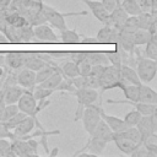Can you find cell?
Segmentation results:
<instances>
[{"mask_svg":"<svg viewBox=\"0 0 157 157\" xmlns=\"http://www.w3.org/2000/svg\"><path fill=\"white\" fill-rule=\"evenodd\" d=\"M98 82L101 88L99 93H103L104 91L112 90V88H120L124 85L120 76V67L114 66L112 64L105 65L102 75L98 77Z\"/></svg>","mask_w":157,"mask_h":157,"instance_id":"6da1fadb","label":"cell"},{"mask_svg":"<svg viewBox=\"0 0 157 157\" xmlns=\"http://www.w3.org/2000/svg\"><path fill=\"white\" fill-rule=\"evenodd\" d=\"M42 12L45 17V21L50 23V26L55 27L56 29H64L66 28V23H65V17L67 16H85L87 15V11H78V12H59L56 9L42 2Z\"/></svg>","mask_w":157,"mask_h":157,"instance_id":"7a4b0ae2","label":"cell"},{"mask_svg":"<svg viewBox=\"0 0 157 157\" xmlns=\"http://www.w3.org/2000/svg\"><path fill=\"white\" fill-rule=\"evenodd\" d=\"M134 53L137 54V60H136L135 65H136V74L140 78V81L142 83L151 82L155 78L156 72H157V61L148 59L146 56H141L139 54V50H136V47H135Z\"/></svg>","mask_w":157,"mask_h":157,"instance_id":"3957f363","label":"cell"},{"mask_svg":"<svg viewBox=\"0 0 157 157\" xmlns=\"http://www.w3.org/2000/svg\"><path fill=\"white\" fill-rule=\"evenodd\" d=\"M71 94H74L77 98V108L75 112V118L74 120L77 121L81 118L82 110L86 105L94 103L98 97H99V92L94 88H88V87H81V88H75Z\"/></svg>","mask_w":157,"mask_h":157,"instance_id":"277c9868","label":"cell"},{"mask_svg":"<svg viewBox=\"0 0 157 157\" xmlns=\"http://www.w3.org/2000/svg\"><path fill=\"white\" fill-rule=\"evenodd\" d=\"M99 104H88L83 108L82 110V114H81V120H82V124H83V128H85V131L87 134H91L93 131V129L96 128V125L98 124V121L101 120V115H99V112H101V108H102V93H99Z\"/></svg>","mask_w":157,"mask_h":157,"instance_id":"5b68a950","label":"cell"},{"mask_svg":"<svg viewBox=\"0 0 157 157\" xmlns=\"http://www.w3.org/2000/svg\"><path fill=\"white\" fill-rule=\"evenodd\" d=\"M137 130L141 134V139L142 141L146 140L147 137H150L151 135L156 134V129H157V117L156 113L151 114V115H141L139 123L136 124Z\"/></svg>","mask_w":157,"mask_h":157,"instance_id":"8992f818","label":"cell"},{"mask_svg":"<svg viewBox=\"0 0 157 157\" xmlns=\"http://www.w3.org/2000/svg\"><path fill=\"white\" fill-rule=\"evenodd\" d=\"M33 34H34V38L42 43H58L59 42V37L54 33L52 26H48L45 23L33 26Z\"/></svg>","mask_w":157,"mask_h":157,"instance_id":"52a82bcc","label":"cell"},{"mask_svg":"<svg viewBox=\"0 0 157 157\" xmlns=\"http://www.w3.org/2000/svg\"><path fill=\"white\" fill-rule=\"evenodd\" d=\"M107 103H125V104H130L132 105L137 112H140L141 115H151L155 114L157 110V104H152V103H144V102H132V101H128V99H107Z\"/></svg>","mask_w":157,"mask_h":157,"instance_id":"ba28073f","label":"cell"},{"mask_svg":"<svg viewBox=\"0 0 157 157\" xmlns=\"http://www.w3.org/2000/svg\"><path fill=\"white\" fill-rule=\"evenodd\" d=\"M16 80H17V85L23 87L25 90L32 91L33 87L36 86V71L27 67H22L17 71Z\"/></svg>","mask_w":157,"mask_h":157,"instance_id":"9c48e42d","label":"cell"},{"mask_svg":"<svg viewBox=\"0 0 157 157\" xmlns=\"http://www.w3.org/2000/svg\"><path fill=\"white\" fill-rule=\"evenodd\" d=\"M112 141L115 144V146L118 147V150L120 152H123L124 155H129V156H131V153L139 147L137 144L132 142L131 140H129L128 137L121 135L120 132H114Z\"/></svg>","mask_w":157,"mask_h":157,"instance_id":"30bf717a","label":"cell"},{"mask_svg":"<svg viewBox=\"0 0 157 157\" xmlns=\"http://www.w3.org/2000/svg\"><path fill=\"white\" fill-rule=\"evenodd\" d=\"M128 16H129V15L126 13V11L121 7L120 4H118V5L114 7V10H112V11L109 12L108 21H107V23H104V25H109V26H112V27H114V28H117V29H120V28L123 27L125 20L128 18Z\"/></svg>","mask_w":157,"mask_h":157,"instance_id":"8fae6325","label":"cell"},{"mask_svg":"<svg viewBox=\"0 0 157 157\" xmlns=\"http://www.w3.org/2000/svg\"><path fill=\"white\" fill-rule=\"evenodd\" d=\"M92 12V15L102 23H107L108 17H109V12L103 7L102 2L98 0H81Z\"/></svg>","mask_w":157,"mask_h":157,"instance_id":"7c38bea8","label":"cell"},{"mask_svg":"<svg viewBox=\"0 0 157 157\" xmlns=\"http://www.w3.org/2000/svg\"><path fill=\"white\" fill-rule=\"evenodd\" d=\"M118 36H119V29L109 26V25H104L97 33L96 38L98 43H113L117 44L118 43Z\"/></svg>","mask_w":157,"mask_h":157,"instance_id":"4fadbf2b","label":"cell"},{"mask_svg":"<svg viewBox=\"0 0 157 157\" xmlns=\"http://www.w3.org/2000/svg\"><path fill=\"white\" fill-rule=\"evenodd\" d=\"M5 65L12 70H20L25 66V52H9L4 54Z\"/></svg>","mask_w":157,"mask_h":157,"instance_id":"5bb4252c","label":"cell"},{"mask_svg":"<svg viewBox=\"0 0 157 157\" xmlns=\"http://www.w3.org/2000/svg\"><path fill=\"white\" fill-rule=\"evenodd\" d=\"M99 115H101V119L108 125V128L113 131V132H120L123 131L124 129H126L128 126L125 125V123L123 121L121 118H118V117H114V115H110V114H107L103 109V107L101 108V112H99Z\"/></svg>","mask_w":157,"mask_h":157,"instance_id":"9a60e30c","label":"cell"},{"mask_svg":"<svg viewBox=\"0 0 157 157\" xmlns=\"http://www.w3.org/2000/svg\"><path fill=\"white\" fill-rule=\"evenodd\" d=\"M11 150L15 156H37L32 150L28 140L26 139H12L11 140Z\"/></svg>","mask_w":157,"mask_h":157,"instance_id":"2e32d148","label":"cell"},{"mask_svg":"<svg viewBox=\"0 0 157 157\" xmlns=\"http://www.w3.org/2000/svg\"><path fill=\"white\" fill-rule=\"evenodd\" d=\"M25 92V88L21 87L20 85L15 83V85H10L2 88V98L5 104H13L17 103L18 98L21 97V94Z\"/></svg>","mask_w":157,"mask_h":157,"instance_id":"e0dca14e","label":"cell"},{"mask_svg":"<svg viewBox=\"0 0 157 157\" xmlns=\"http://www.w3.org/2000/svg\"><path fill=\"white\" fill-rule=\"evenodd\" d=\"M117 44L129 54V58H131L134 55L135 44H134V39H132V33L119 29V36H118V43Z\"/></svg>","mask_w":157,"mask_h":157,"instance_id":"ac0fdd59","label":"cell"},{"mask_svg":"<svg viewBox=\"0 0 157 157\" xmlns=\"http://www.w3.org/2000/svg\"><path fill=\"white\" fill-rule=\"evenodd\" d=\"M34 126H36L34 119H33L32 117H29V115H26V117L12 129L13 137H21V136H25V135L29 134Z\"/></svg>","mask_w":157,"mask_h":157,"instance_id":"d6986e66","label":"cell"},{"mask_svg":"<svg viewBox=\"0 0 157 157\" xmlns=\"http://www.w3.org/2000/svg\"><path fill=\"white\" fill-rule=\"evenodd\" d=\"M48 63L44 61L38 52H25V66L23 67H27V69H31L33 71H37L39 70L40 67H43L44 65H47Z\"/></svg>","mask_w":157,"mask_h":157,"instance_id":"ffe728a7","label":"cell"},{"mask_svg":"<svg viewBox=\"0 0 157 157\" xmlns=\"http://www.w3.org/2000/svg\"><path fill=\"white\" fill-rule=\"evenodd\" d=\"M120 76L124 83H132V85H140L142 83L136 74V70L128 64H121L120 65Z\"/></svg>","mask_w":157,"mask_h":157,"instance_id":"44dd1931","label":"cell"},{"mask_svg":"<svg viewBox=\"0 0 157 157\" xmlns=\"http://www.w3.org/2000/svg\"><path fill=\"white\" fill-rule=\"evenodd\" d=\"M139 102L157 104V93L150 86L141 83L139 86Z\"/></svg>","mask_w":157,"mask_h":157,"instance_id":"7402d4cb","label":"cell"},{"mask_svg":"<svg viewBox=\"0 0 157 157\" xmlns=\"http://www.w3.org/2000/svg\"><path fill=\"white\" fill-rule=\"evenodd\" d=\"M113 131L108 128V125L101 119L99 121H98V124L96 125V128L93 129V131L91 132V134H88V135H94V136H98V137H101V139H104L105 141H108V142H112V139H113Z\"/></svg>","mask_w":157,"mask_h":157,"instance_id":"603a6c76","label":"cell"},{"mask_svg":"<svg viewBox=\"0 0 157 157\" xmlns=\"http://www.w3.org/2000/svg\"><path fill=\"white\" fill-rule=\"evenodd\" d=\"M61 80H63V74H61V71H60V69H59V70L54 71L48 78H45L44 81H42V82L38 83V85H39L40 87L49 88V90H53V91L55 92V90H56V87L59 86V83L61 82Z\"/></svg>","mask_w":157,"mask_h":157,"instance_id":"cb8c5ba5","label":"cell"},{"mask_svg":"<svg viewBox=\"0 0 157 157\" xmlns=\"http://www.w3.org/2000/svg\"><path fill=\"white\" fill-rule=\"evenodd\" d=\"M86 61L91 65H108V58L103 52H86Z\"/></svg>","mask_w":157,"mask_h":157,"instance_id":"d4e9b609","label":"cell"},{"mask_svg":"<svg viewBox=\"0 0 157 157\" xmlns=\"http://www.w3.org/2000/svg\"><path fill=\"white\" fill-rule=\"evenodd\" d=\"M59 69H60L59 64H55V65H53V64H47V65H44L43 67H40L39 70H37V71H36V85H38V83H40L42 81H44L45 78H48L54 71H56V70H59Z\"/></svg>","mask_w":157,"mask_h":157,"instance_id":"484cf974","label":"cell"},{"mask_svg":"<svg viewBox=\"0 0 157 157\" xmlns=\"http://www.w3.org/2000/svg\"><path fill=\"white\" fill-rule=\"evenodd\" d=\"M141 85V83H140ZM140 85H132V83H124L120 90L124 93L125 99L132 101V102H139V86Z\"/></svg>","mask_w":157,"mask_h":157,"instance_id":"4316f807","label":"cell"},{"mask_svg":"<svg viewBox=\"0 0 157 157\" xmlns=\"http://www.w3.org/2000/svg\"><path fill=\"white\" fill-rule=\"evenodd\" d=\"M81 37L75 29H69L67 27L60 29V40L63 43H81Z\"/></svg>","mask_w":157,"mask_h":157,"instance_id":"83f0119b","label":"cell"},{"mask_svg":"<svg viewBox=\"0 0 157 157\" xmlns=\"http://www.w3.org/2000/svg\"><path fill=\"white\" fill-rule=\"evenodd\" d=\"M60 71L63 74V77L71 78V77L78 75V66L72 60H65V61H63V65L60 66Z\"/></svg>","mask_w":157,"mask_h":157,"instance_id":"f1b7e54d","label":"cell"},{"mask_svg":"<svg viewBox=\"0 0 157 157\" xmlns=\"http://www.w3.org/2000/svg\"><path fill=\"white\" fill-rule=\"evenodd\" d=\"M132 39H134V44H135V47L145 45V44L151 39V34L148 33L147 29L137 28V29L132 33Z\"/></svg>","mask_w":157,"mask_h":157,"instance_id":"f546056e","label":"cell"},{"mask_svg":"<svg viewBox=\"0 0 157 157\" xmlns=\"http://www.w3.org/2000/svg\"><path fill=\"white\" fill-rule=\"evenodd\" d=\"M145 45L146 47L144 49V56L157 60V37H151V39Z\"/></svg>","mask_w":157,"mask_h":157,"instance_id":"4dcf8cb0","label":"cell"},{"mask_svg":"<svg viewBox=\"0 0 157 157\" xmlns=\"http://www.w3.org/2000/svg\"><path fill=\"white\" fill-rule=\"evenodd\" d=\"M121 135H124L125 137H128L129 140H131L132 142L141 145L142 144V139H141V134L137 130L136 126H128L126 129H124L123 131H120Z\"/></svg>","mask_w":157,"mask_h":157,"instance_id":"1f68e13d","label":"cell"},{"mask_svg":"<svg viewBox=\"0 0 157 157\" xmlns=\"http://www.w3.org/2000/svg\"><path fill=\"white\" fill-rule=\"evenodd\" d=\"M120 5L121 7L126 11L128 15H139L141 12V9L139 6V4L136 2V0H121L120 1Z\"/></svg>","mask_w":157,"mask_h":157,"instance_id":"d6a6232c","label":"cell"},{"mask_svg":"<svg viewBox=\"0 0 157 157\" xmlns=\"http://www.w3.org/2000/svg\"><path fill=\"white\" fill-rule=\"evenodd\" d=\"M53 92H54L53 90L40 87L39 85H36V86L33 87V90H32V94H33V97H34L37 101H44V99H48V97H49Z\"/></svg>","mask_w":157,"mask_h":157,"instance_id":"836d02e7","label":"cell"},{"mask_svg":"<svg viewBox=\"0 0 157 157\" xmlns=\"http://www.w3.org/2000/svg\"><path fill=\"white\" fill-rule=\"evenodd\" d=\"M140 118H141L140 112H137L136 109H132V110L128 112V113L124 115L123 121L125 123L126 126H136V124L139 123Z\"/></svg>","mask_w":157,"mask_h":157,"instance_id":"e575fe53","label":"cell"},{"mask_svg":"<svg viewBox=\"0 0 157 157\" xmlns=\"http://www.w3.org/2000/svg\"><path fill=\"white\" fill-rule=\"evenodd\" d=\"M18 112V107L16 103L13 104H5L1 115H0V121H6L7 119H10L11 117H13L16 113Z\"/></svg>","mask_w":157,"mask_h":157,"instance_id":"d590c367","label":"cell"},{"mask_svg":"<svg viewBox=\"0 0 157 157\" xmlns=\"http://www.w3.org/2000/svg\"><path fill=\"white\" fill-rule=\"evenodd\" d=\"M139 28V25H137V16H134V15H129L128 18L125 20L123 27L120 29L123 31H126V32H130V33H134L136 29Z\"/></svg>","mask_w":157,"mask_h":157,"instance_id":"8d00e7d4","label":"cell"},{"mask_svg":"<svg viewBox=\"0 0 157 157\" xmlns=\"http://www.w3.org/2000/svg\"><path fill=\"white\" fill-rule=\"evenodd\" d=\"M117 45V44H115ZM105 55L108 58V61L109 64L114 65V66H118L120 67V65L123 64V60H121V54H120V50L117 45V49L113 50V52H105Z\"/></svg>","mask_w":157,"mask_h":157,"instance_id":"74e56055","label":"cell"},{"mask_svg":"<svg viewBox=\"0 0 157 157\" xmlns=\"http://www.w3.org/2000/svg\"><path fill=\"white\" fill-rule=\"evenodd\" d=\"M0 156H15L11 150V140L6 137H0Z\"/></svg>","mask_w":157,"mask_h":157,"instance_id":"f35d334b","label":"cell"},{"mask_svg":"<svg viewBox=\"0 0 157 157\" xmlns=\"http://www.w3.org/2000/svg\"><path fill=\"white\" fill-rule=\"evenodd\" d=\"M25 117H26V114H25L23 112H20V110H18L13 117H11L10 119H7L6 121H2V123L6 125V128H7L9 130L12 131V129H13V128H15V126H16V125H17Z\"/></svg>","mask_w":157,"mask_h":157,"instance_id":"ab89813d","label":"cell"},{"mask_svg":"<svg viewBox=\"0 0 157 157\" xmlns=\"http://www.w3.org/2000/svg\"><path fill=\"white\" fill-rule=\"evenodd\" d=\"M70 53L71 52H49V55L56 64H59L61 61L70 60Z\"/></svg>","mask_w":157,"mask_h":157,"instance_id":"60d3db41","label":"cell"},{"mask_svg":"<svg viewBox=\"0 0 157 157\" xmlns=\"http://www.w3.org/2000/svg\"><path fill=\"white\" fill-rule=\"evenodd\" d=\"M85 87H88V88H99V82H98V77H94V76H91V75H87L86 78H85Z\"/></svg>","mask_w":157,"mask_h":157,"instance_id":"b9f144b4","label":"cell"},{"mask_svg":"<svg viewBox=\"0 0 157 157\" xmlns=\"http://www.w3.org/2000/svg\"><path fill=\"white\" fill-rule=\"evenodd\" d=\"M77 66H78V75H82V76H87L88 74H90V71H91V64H88L86 60H83V61H81V63H78L77 64Z\"/></svg>","mask_w":157,"mask_h":157,"instance_id":"7bdbcfd3","label":"cell"},{"mask_svg":"<svg viewBox=\"0 0 157 157\" xmlns=\"http://www.w3.org/2000/svg\"><path fill=\"white\" fill-rule=\"evenodd\" d=\"M70 60H72L76 64L86 60V52H71L70 53Z\"/></svg>","mask_w":157,"mask_h":157,"instance_id":"ee69618b","label":"cell"},{"mask_svg":"<svg viewBox=\"0 0 157 157\" xmlns=\"http://www.w3.org/2000/svg\"><path fill=\"white\" fill-rule=\"evenodd\" d=\"M0 137H9L10 140L15 139L12 131L9 130V129L6 128V125H5L2 121H0Z\"/></svg>","mask_w":157,"mask_h":157,"instance_id":"f6af8a7d","label":"cell"},{"mask_svg":"<svg viewBox=\"0 0 157 157\" xmlns=\"http://www.w3.org/2000/svg\"><path fill=\"white\" fill-rule=\"evenodd\" d=\"M104 67H105V65H92V66H91V71H90L88 75L94 76V77H99V76L102 75Z\"/></svg>","mask_w":157,"mask_h":157,"instance_id":"bcb514c9","label":"cell"},{"mask_svg":"<svg viewBox=\"0 0 157 157\" xmlns=\"http://www.w3.org/2000/svg\"><path fill=\"white\" fill-rule=\"evenodd\" d=\"M101 2H102V5H103V7H104L108 12H110L112 10H114V7H115L118 4H120V2H118V0H101Z\"/></svg>","mask_w":157,"mask_h":157,"instance_id":"7dc6e473","label":"cell"},{"mask_svg":"<svg viewBox=\"0 0 157 157\" xmlns=\"http://www.w3.org/2000/svg\"><path fill=\"white\" fill-rule=\"evenodd\" d=\"M141 11H151V0H136Z\"/></svg>","mask_w":157,"mask_h":157,"instance_id":"c3c4849f","label":"cell"},{"mask_svg":"<svg viewBox=\"0 0 157 157\" xmlns=\"http://www.w3.org/2000/svg\"><path fill=\"white\" fill-rule=\"evenodd\" d=\"M5 27H6V21H5V17L0 13V32H4L5 31Z\"/></svg>","mask_w":157,"mask_h":157,"instance_id":"681fc988","label":"cell"},{"mask_svg":"<svg viewBox=\"0 0 157 157\" xmlns=\"http://www.w3.org/2000/svg\"><path fill=\"white\" fill-rule=\"evenodd\" d=\"M0 43H9V39H7V37L2 33V32H0Z\"/></svg>","mask_w":157,"mask_h":157,"instance_id":"f907efd6","label":"cell"},{"mask_svg":"<svg viewBox=\"0 0 157 157\" xmlns=\"http://www.w3.org/2000/svg\"><path fill=\"white\" fill-rule=\"evenodd\" d=\"M4 54H5V53H0V66H5V61H4Z\"/></svg>","mask_w":157,"mask_h":157,"instance_id":"816d5d0a","label":"cell"},{"mask_svg":"<svg viewBox=\"0 0 157 157\" xmlns=\"http://www.w3.org/2000/svg\"><path fill=\"white\" fill-rule=\"evenodd\" d=\"M1 83H2V81L0 82V103H1V102H4V98H2V88H1Z\"/></svg>","mask_w":157,"mask_h":157,"instance_id":"f5cc1de1","label":"cell"},{"mask_svg":"<svg viewBox=\"0 0 157 157\" xmlns=\"http://www.w3.org/2000/svg\"><path fill=\"white\" fill-rule=\"evenodd\" d=\"M5 66H0V78L4 76V74H5V69H4Z\"/></svg>","mask_w":157,"mask_h":157,"instance_id":"db71d44e","label":"cell"},{"mask_svg":"<svg viewBox=\"0 0 157 157\" xmlns=\"http://www.w3.org/2000/svg\"><path fill=\"white\" fill-rule=\"evenodd\" d=\"M56 153H58V147H55V148H54L52 152L49 151V155H50V156H53V155H56Z\"/></svg>","mask_w":157,"mask_h":157,"instance_id":"11a10c76","label":"cell"},{"mask_svg":"<svg viewBox=\"0 0 157 157\" xmlns=\"http://www.w3.org/2000/svg\"><path fill=\"white\" fill-rule=\"evenodd\" d=\"M120 1H121V0H118V2H120Z\"/></svg>","mask_w":157,"mask_h":157,"instance_id":"9f6ffc18","label":"cell"}]
</instances>
